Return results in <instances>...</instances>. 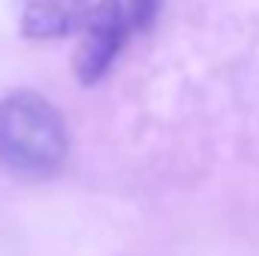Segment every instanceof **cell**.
Listing matches in <instances>:
<instances>
[{"instance_id": "obj_2", "label": "cell", "mask_w": 259, "mask_h": 256, "mask_svg": "<svg viewBox=\"0 0 259 256\" xmlns=\"http://www.w3.org/2000/svg\"><path fill=\"white\" fill-rule=\"evenodd\" d=\"M78 27H81V42L75 49L72 66L81 84H94L106 75L115 55L121 52L130 33V21L118 0H100L97 6H88Z\"/></svg>"}, {"instance_id": "obj_3", "label": "cell", "mask_w": 259, "mask_h": 256, "mask_svg": "<svg viewBox=\"0 0 259 256\" xmlns=\"http://www.w3.org/2000/svg\"><path fill=\"white\" fill-rule=\"evenodd\" d=\"M84 12H88V0H27L21 15V30L30 39L66 36L81 24Z\"/></svg>"}, {"instance_id": "obj_1", "label": "cell", "mask_w": 259, "mask_h": 256, "mask_svg": "<svg viewBox=\"0 0 259 256\" xmlns=\"http://www.w3.org/2000/svg\"><path fill=\"white\" fill-rule=\"evenodd\" d=\"M66 157V127L39 94L18 91L0 103V163L27 178L52 175Z\"/></svg>"}, {"instance_id": "obj_4", "label": "cell", "mask_w": 259, "mask_h": 256, "mask_svg": "<svg viewBox=\"0 0 259 256\" xmlns=\"http://www.w3.org/2000/svg\"><path fill=\"white\" fill-rule=\"evenodd\" d=\"M124 12H127L130 27H136V30H148L151 21H154V15H157V0H130Z\"/></svg>"}]
</instances>
